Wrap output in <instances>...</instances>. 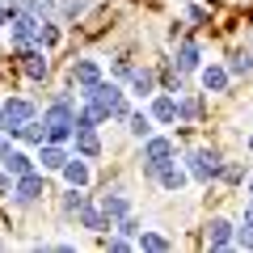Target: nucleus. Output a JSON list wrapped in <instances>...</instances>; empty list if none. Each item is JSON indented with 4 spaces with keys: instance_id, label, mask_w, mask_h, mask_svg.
<instances>
[{
    "instance_id": "nucleus-7",
    "label": "nucleus",
    "mask_w": 253,
    "mask_h": 253,
    "mask_svg": "<svg viewBox=\"0 0 253 253\" xmlns=\"http://www.w3.org/2000/svg\"><path fill=\"white\" fill-rule=\"evenodd\" d=\"M148 118H152V123H177V97H173V93H152V97H148Z\"/></svg>"
},
{
    "instance_id": "nucleus-21",
    "label": "nucleus",
    "mask_w": 253,
    "mask_h": 253,
    "mask_svg": "<svg viewBox=\"0 0 253 253\" xmlns=\"http://www.w3.org/2000/svg\"><path fill=\"white\" fill-rule=\"evenodd\" d=\"M76 219H81V228H89V232H110V228H114V219H110V215H101V207H97V203H89V207H84Z\"/></svg>"
},
{
    "instance_id": "nucleus-20",
    "label": "nucleus",
    "mask_w": 253,
    "mask_h": 253,
    "mask_svg": "<svg viewBox=\"0 0 253 253\" xmlns=\"http://www.w3.org/2000/svg\"><path fill=\"white\" fill-rule=\"evenodd\" d=\"M126 89L135 93V97H152L156 93V72L152 68H135V72L126 76Z\"/></svg>"
},
{
    "instance_id": "nucleus-14",
    "label": "nucleus",
    "mask_w": 253,
    "mask_h": 253,
    "mask_svg": "<svg viewBox=\"0 0 253 253\" xmlns=\"http://www.w3.org/2000/svg\"><path fill=\"white\" fill-rule=\"evenodd\" d=\"M97 207H101V215H110V219L118 224V219H123L126 211H131V199H126L123 190H106V194L97 199Z\"/></svg>"
},
{
    "instance_id": "nucleus-38",
    "label": "nucleus",
    "mask_w": 253,
    "mask_h": 253,
    "mask_svg": "<svg viewBox=\"0 0 253 253\" xmlns=\"http://www.w3.org/2000/svg\"><path fill=\"white\" fill-rule=\"evenodd\" d=\"M9 139H13L9 131H0V161H4V152H9Z\"/></svg>"
},
{
    "instance_id": "nucleus-19",
    "label": "nucleus",
    "mask_w": 253,
    "mask_h": 253,
    "mask_svg": "<svg viewBox=\"0 0 253 253\" xmlns=\"http://www.w3.org/2000/svg\"><path fill=\"white\" fill-rule=\"evenodd\" d=\"M156 181H161V190L177 194V190H181V186L190 181V173H186V165H177V156H173V161H169V165L161 169V177H156Z\"/></svg>"
},
{
    "instance_id": "nucleus-39",
    "label": "nucleus",
    "mask_w": 253,
    "mask_h": 253,
    "mask_svg": "<svg viewBox=\"0 0 253 253\" xmlns=\"http://www.w3.org/2000/svg\"><path fill=\"white\" fill-rule=\"evenodd\" d=\"M13 21V9H4V4H0V26H9Z\"/></svg>"
},
{
    "instance_id": "nucleus-11",
    "label": "nucleus",
    "mask_w": 253,
    "mask_h": 253,
    "mask_svg": "<svg viewBox=\"0 0 253 253\" xmlns=\"http://www.w3.org/2000/svg\"><path fill=\"white\" fill-rule=\"evenodd\" d=\"M97 81H101V63H97V59H76V63H72V89H76V93L93 89Z\"/></svg>"
},
{
    "instance_id": "nucleus-22",
    "label": "nucleus",
    "mask_w": 253,
    "mask_h": 253,
    "mask_svg": "<svg viewBox=\"0 0 253 253\" xmlns=\"http://www.w3.org/2000/svg\"><path fill=\"white\" fill-rule=\"evenodd\" d=\"M89 203H93V199L84 194V186H68V194H63V203H59V207H63V215H68V219H76L84 207H89Z\"/></svg>"
},
{
    "instance_id": "nucleus-43",
    "label": "nucleus",
    "mask_w": 253,
    "mask_h": 253,
    "mask_svg": "<svg viewBox=\"0 0 253 253\" xmlns=\"http://www.w3.org/2000/svg\"><path fill=\"white\" fill-rule=\"evenodd\" d=\"M249 152H253V131H249Z\"/></svg>"
},
{
    "instance_id": "nucleus-41",
    "label": "nucleus",
    "mask_w": 253,
    "mask_h": 253,
    "mask_svg": "<svg viewBox=\"0 0 253 253\" xmlns=\"http://www.w3.org/2000/svg\"><path fill=\"white\" fill-rule=\"evenodd\" d=\"M0 131H9V126H4V110H0Z\"/></svg>"
},
{
    "instance_id": "nucleus-12",
    "label": "nucleus",
    "mask_w": 253,
    "mask_h": 253,
    "mask_svg": "<svg viewBox=\"0 0 253 253\" xmlns=\"http://www.w3.org/2000/svg\"><path fill=\"white\" fill-rule=\"evenodd\" d=\"M63 181H68V186H89L93 181V169H89V161H84V156H76V152H68V161H63Z\"/></svg>"
},
{
    "instance_id": "nucleus-9",
    "label": "nucleus",
    "mask_w": 253,
    "mask_h": 253,
    "mask_svg": "<svg viewBox=\"0 0 253 253\" xmlns=\"http://www.w3.org/2000/svg\"><path fill=\"white\" fill-rule=\"evenodd\" d=\"M0 169L9 173V177H26V173L38 169V161L26 152V148H9V152H4V161H0Z\"/></svg>"
},
{
    "instance_id": "nucleus-17",
    "label": "nucleus",
    "mask_w": 253,
    "mask_h": 253,
    "mask_svg": "<svg viewBox=\"0 0 253 253\" xmlns=\"http://www.w3.org/2000/svg\"><path fill=\"white\" fill-rule=\"evenodd\" d=\"M232 241H236V228L228 219H211L207 224V245L211 249H232Z\"/></svg>"
},
{
    "instance_id": "nucleus-37",
    "label": "nucleus",
    "mask_w": 253,
    "mask_h": 253,
    "mask_svg": "<svg viewBox=\"0 0 253 253\" xmlns=\"http://www.w3.org/2000/svg\"><path fill=\"white\" fill-rule=\"evenodd\" d=\"M186 17H190V21H199V26H203V21H207V13H203L199 4H190V9H186Z\"/></svg>"
},
{
    "instance_id": "nucleus-34",
    "label": "nucleus",
    "mask_w": 253,
    "mask_h": 253,
    "mask_svg": "<svg viewBox=\"0 0 253 253\" xmlns=\"http://www.w3.org/2000/svg\"><path fill=\"white\" fill-rule=\"evenodd\" d=\"M110 72H114V81H126V76L135 72V63H131V59H114V63H110Z\"/></svg>"
},
{
    "instance_id": "nucleus-3",
    "label": "nucleus",
    "mask_w": 253,
    "mask_h": 253,
    "mask_svg": "<svg viewBox=\"0 0 253 253\" xmlns=\"http://www.w3.org/2000/svg\"><path fill=\"white\" fill-rule=\"evenodd\" d=\"M219 169H224V156H219L215 148H194V152H186V173H190V181L211 186V181H219Z\"/></svg>"
},
{
    "instance_id": "nucleus-36",
    "label": "nucleus",
    "mask_w": 253,
    "mask_h": 253,
    "mask_svg": "<svg viewBox=\"0 0 253 253\" xmlns=\"http://www.w3.org/2000/svg\"><path fill=\"white\" fill-rule=\"evenodd\" d=\"M9 194H13V177L0 169V199H9Z\"/></svg>"
},
{
    "instance_id": "nucleus-13",
    "label": "nucleus",
    "mask_w": 253,
    "mask_h": 253,
    "mask_svg": "<svg viewBox=\"0 0 253 253\" xmlns=\"http://www.w3.org/2000/svg\"><path fill=\"white\" fill-rule=\"evenodd\" d=\"M199 81H203V89H207V93H224L232 76H228L224 63H203V68H199Z\"/></svg>"
},
{
    "instance_id": "nucleus-33",
    "label": "nucleus",
    "mask_w": 253,
    "mask_h": 253,
    "mask_svg": "<svg viewBox=\"0 0 253 253\" xmlns=\"http://www.w3.org/2000/svg\"><path fill=\"white\" fill-rule=\"evenodd\" d=\"M114 232H118V236H126V241H135V236H139V219L131 215V211H126V215L114 224Z\"/></svg>"
},
{
    "instance_id": "nucleus-23",
    "label": "nucleus",
    "mask_w": 253,
    "mask_h": 253,
    "mask_svg": "<svg viewBox=\"0 0 253 253\" xmlns=\"http://www.w3.org/2000/svg\"><path fill=\"white\" fill-rule=\"evenodd\" d=\"M224 68H228V76H249L253 72V46H236Z\"/></svg>"
},
{
    "instance_id": "nucleus-42",
    "label": "nucleus",
    "mask_w": 253,
    "mask_h": 253,
    "mask_svg": "<svg viewBox=\"0 0 253 253\" xmlns=\"http://www.w3.org/2000/svg\"><path fill=\"white\" fill-rule=\"evenodd\" d=\"M249 203H253V177H249Z\"/></svg>"
},
{
    "instance_id": "nucleus-15",
    "label": "nucleus",
    "mask_w": 253,
    "mask_h": 253,
    "mask_svg": "<svg viewBox=\"0 0 253 253\" xmlns=\"http://www.w3.org/2000/svg\"><path fill=\"white\" fill-rule=\"evenodd\" d=\"M13 139H21L26 148H38L46 139V123H42V118H26V123L13 126Z\"/></svg>"
},
{
    "instance_id": "nucleus-26",
    "label": "nucleus",
    "mask_w": 253,
    "mask_h": 253,
    "mask_svg": "<svg viewBox=\"0 0 253 253\" xmlns=\"http://www.w3.org/2000/svg\"><path fill=\"white\" fill-rule=\"evenodd\" d=\"M135 249H144V253H165V249H169V236H161V232H144V228H139Z\"/></svg>"
},
{
    "instance_id": "nucleus-28",
    "label": "nucleus",
    "mask_w": 253,
    "mask_h": 253,
    "mask_svg": "<svg viewBox=\"0 0 253 253\" xmlns=\"http://www.w3.org/2000/svg\"><path fill=\"white\" fill-rule=\"evenodd\" d=\"M126 131H131L135 139H148V135H152V118H148L144 110H139V114L131 110V114H126Z\"/></svg>"
},
{
    "instance_id": "nucleus-27",
    "label": "nucleus",
    "mask_w": 253,
    "mask_h": 253,
    "mask_svg": "<svg viewBox=\"0 0 253 253\" xmlns=\"http://www.w3.org/2000/svg\"><path fill=\"white\" fill-rule=\"evenodd\" d=\"M89 4H93V0H59V4H55V13H59L63 21H76V17H84V13H89Z\"/></svg>"
},
{
    "instance_id": "nucleus-8",
    "label": "nucleus",
    "mask_w": 253,
    "mask_h": 253,
    "mask_svg": "<svg viewBox=\"0 0 253 253\" xmlns=\"http://www.w3.org/2000/svg\"><path fill=\"white\" fill-rule=\"evenodd\" d=\"M34 161H38V169H42V173H59L63 161H68V144H51V139H42Z\"/></svg>"
},
{
    "instance_id": "nucleus-35",
    "label": "nucleus",
    "mask_w": 253,
    "mask_h": 253,
    "mask_svg": "<svg viewBox=\"0 0 253 253\" xmlns=\"http://www.w3.org/2000/svg\"><path fill=\"white\" fill-rule=\"evenodd\" d=\"M131 245H135V241H126V236H110V249H114V253H126Z\"/></svg>"
},
{
    "instance_id": "nucleus-30",
    "label": "nucleus",
    "mask_w": 253,
    "mask_h": 253,
    "mask_svg": "<svg viewBox=\"0 0 253 253\" xmlns=\"http://www.w3.org/2000/svg\"><path fill=\"white\" fill-rule=\"evenodd\" d=\"M199 118V97H177V123H194Z\"/></svg>"
},
{
    "instance_id": "nucleus-24",
    "label": "nucleus",
    "mask_w": 253,
    "mask_h": 253,
    "mask_svg": "<svg viewBox=\"0 0 253 253\" xmlns=\"http://www.w3.org/2000/svg\"><path fill=\"white\" fill-rule=\"evenodd\" d=\"M59 26H55L51 17H42L38 21V34H34V46H42V51H55V46H59Z\"/></svg>"
},
{
    "instance_id": "nucleus-4",
    "label": "nucleus",
    "mask_w": 253,
    "mask_h": 253,
    "mask_svg": "<svg viewBox=\"0 0 253 253\" xmlns=\"http://www.w3.org/2000/svg\"><path fill=\"white\" fill-rule=\"evenodd\" d=\"M46 194V177L42 173H26V177H13V194H9V203L13 207H30V203H38Z\"/></svg>"
},
{
    "instance_id": "nucleus-40",
    "label": "nucleus",
    "mask_w": 253,
    "mask_h": 253,
    "mask_svg": "<svg viewBox=\"0 0 253 253\" xmlns=\"http://www.w3.org/2000/svg\"><path fill=\"white\" fill-rule=\"evenodd\" d=\"M0 4H4V9H13V13L21 9V0H0Z\"/></svg>"
},
{
    "instance_id": "nucleus-18",
    "label": "nucleus",
    "mask_w": 253,
    "mask_h": 253,
    "mask_svg": "<svg viewBox=\"0 0 253 253\" xmlns=\"http://www.w3.org/2000/svg\"><path fill=\"white\" fill-rule=\"evenodd\" d=\"M0 110H4V126H9V135H13V126H17V123L34 118V106H30L26 97H9V101H4Z\"/></svg>"
},
{
    "instance_id": "nucleus-32",
    "label": "nucleus",
    "mask_w": 253,
    "mask_h": 253,
    "mask_svg": "<svg viewBox=\"0 0 253 253\" xmlns=\"http://www.w3.org/2000/svg\"><path fill=\"white\" fill-rule=\"evenodd\" d=\"M219 181H228V186L245 181V165H241V161H224V169H219Z\"/></svg>"
},
{
    "instance_id": "nucleus-16",
    "label": "nucleus",
    "mask_w": 253,
    "mask_h": 253,
    "mask_svg": "<svg viewBox=\"0 0 253 253\" xmlns=\"http://www.w3.org/2000/svg\"><path fill=\"white\" fill-rule=\"evenodd\" d=\"M173 68H177V72H199V68H203V46L199 42H181L177 46V59H173Z\"/></svg>"
},
{
    "instance_id": "nucleus-2",
    "label": "nucleus",
    "mask_w": 253,
    "mask_h": 253,
    "mask_svg": "<svg viewBox=\"0 0 253 253\" xmlns=\"http://www.w3.org/2000/svg\"><path fill=\"white\" fill-rule=\"evenodd\" d=\"M177 156V144H173L169 135H148L144 139V156H139V169H144V177L148 181H156L161 177V169Z\"/></svg>"
},
{
    "instance_id": "nucleus-5",
    "label": "nucleus",
    "mask_w": 253,
    "mask_h": 253,
    "mask_svg": "<svg viewBox=\"0 0 253 253\" xmlns=\"http://www.w3.org/2000/svg\"><path fill=\"white\" fill-rule=\"evenodd\" d=\"M17 63H21V72L30 76V81H46L51 76V59H46V51L42 46H17Z\"/></svg>"
},
{
    "instance_id": "nucleus-6",
    "label": "nucleus",
    "mask_w": 253,
    "mask_h": 253,
    "mask_svg": "<svg viewBox=\"0 0 253 253\" xmlns=\"http://www.w3.org/2000/svg\"><path fill=\"white\" fill-rule=\"evenodd\" d=\"M38 21H42V17H34V13H26V9L13 13V21H9V38H13V46H30V42H34Z\"/></svg>"
},
{
    "instance_id": "nucleus-1",
    "label": "nucleus",
    "mask_w": 253,
    "mask_h": 253,
    "mask_svg": "<svg viewBox=\"0 0 253 253\" xmlns=\"http://www.w3.org/2000/svg\"><path fill=\"white\" fill-rule=\"evenodd\" d=\"M81 97H84V106L97 114V123H110V118H114V123H126V114H131L126 89H123L118 81H106V76H101L93 89H84Z\"/></svg>"
},
{
    "instance_id": "nucleus-10",
    "label": "nucleus",
    "mask_w": 253,
    "mask_h": 253,
    "mask_svg": "<svg viewBox=\"0 0 253 253\" xmlns=\"http://www.w3.org/2000/svg\"><path fill=\"white\" fill-rule=\"evenodd\" d=\"M72 148H76V156H84V161L101 156V135H97V126H76V131H72Z\"/></svg>"
},
{
    "instance_id": "nucleus-25",
    "label": "nucleus",
    "mask_w": 253,
    "mask_h": 253,
    "mask_svg": "<svg viewBox=\"0 0 253 253\" xmlns=\"http://www.w3.org/2000/svg\"><path fill=\"white\" fill-rule=\"evenodd\" d=\"M161 81H165V93H173V97L186 93V72H177L173 63H165V68H161Z\"/></svg>"
},
{
    "instance_id": "nucleus-29",
    "label": "nucleus",
    "mask_w": 253,
    "mask_h": 253,
    "mask_svg": "<svg viewBox=\"0 0 253 253\" xmlns=\"http://www.w3.org/2000/svg\"><path fill=\"white\" fill-rule=\"evenodd\" d=\"M232 245H241V249H253V203L245 207L241 228H236V241H232Z\"/></svg>"
},
{
    "instance_id": "nucleus-31",
    "label": "nucleus",
    "mask_w": 253,
    "mask_h": 253,
    "mask_svg": "<svg viewBox=\"0 0 253 253\" xmlns=\"http://www.w3.org/2000/svg\"><path fill=\"white\" fill-rule=\"evenodd\" d=\"M55 4H59V0H21V9H26V13H34V17H51V13H55Z\"/></svg>"
}]
</instances>
